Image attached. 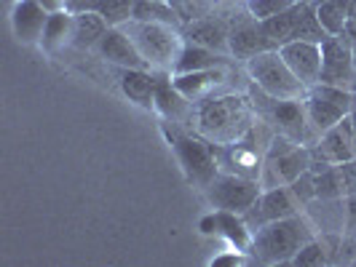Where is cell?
Listing matches in <instances>:
<instances>
[{"label": "cell", "mask_w": 356, "mask_h": 267, "mask_svg": "<svg viewBox=\"0 0 356 267\" xmlns=\"http://www.w3.org/2000/svg\"><path fill=\"white\" fill-rule=\"evenodd\" d=\"M311 3H319V0H311Z\"/></svg>", "instance_id": "36"}, {"label": "cell", "mask_w": 356, "mask_h": 267, "mask_svg": "<svg viewBox=\"0 0 356 267\" xmlns=\"http://www.w3.org/2000/svg\"><path fill=\"white\" fill-rule=\"evenodd\" d=\"M38 3H40V6H43V8H46V11H62V8H65V0H38Z\"/></svg>", "instance_id": "33"}, {"label": "cell", "mask_w": 356, "mask_h": 267, "mask_svg": "<svg viewBox=\"0 0 356 267\" xmlns=\"http://www.w3.org/2000/svg\"><path fill=\"white\" fill-rule=\"evenodd\" d=\"M319 83L356 91L354 46L343 35H330L321 43V78Z\"/></svg>", "instance_id": "10"}, {"label": "cell", "mask_w": 356, "mask_h": 267, "mask_svg": "<svg viewBox=\"0 0 356 267\" xmlns=\"http://www.w3.org/2000/svg\"><path fill=\"white\" fill-rule=\"evenodd\" d=\"M351 123H354V131H356V105H354V110H351Z\"/></svg>", "instance_id": "34"}, {"label": "cell", "mask_w": 356, "mask_h": 267, "mask_svg": "<svg viewBox=\"0 0 356 267\" xmlns=\"http://www.w3.org/2000/svg\"><path fill=\"white\" fill-rule=\"evenodd\" d=\"M303 102L305 112H308V121L314 126V131L321 137L324 131H330L335 123H340L343 118L351 115V110L356 105V91L316 83V86L308 89Z\"/></svg>", "instance_id": "7"}, {"label": "cell", "mask_w": 356, "mask_h": 267, "mask_svg": "<svg viewBox=\"0 0 356 267\" xmlns=\"http://www.w3.org/2000/svg\"><path fill=\"white\" fill-rule=\"evenodd\" d=\"M354 59H356V43H354Z\"/></svg>", "instance_id": "35"}, {"label": "cell", "mask_w": 356, "mask_h": 267, "mask_svg": "<svg viewBox=\"0 0 356 267\" xmlns=\"http://www.w3.org/2000/svg\"><path fill=\"white\" fill-rule=\"evenodd\" d=\"M110 30V24L105 21L102 14L97 11H78L72 14V43L81 51H94L99 46V40L105 37V33Z\"/></svg>", "instance_id": "21"}, {"label": "cell", "mask_w": 356, "mask_h": 267, "mask_svg": "<svg viewBox=\"0 0 356 267\" xmlns=\"http://www.w3.org/2000/svg\"><path fill=\"white\" fill-rule=\"evenodd\" d=\"M233 56L231 53H220L212 49H204L196 43H185L182 51L177 56V64H175V75L177 72H196V70H212V67H231Z\"/></svg>", "instance_id": "22"}, {"label": "cell", "mask_w": 356, "mask_h": 267, "mask_svg": "<svg viewBox=\"0 0 356 267\" xmlns=\"http://www.w3.org/2000/svg\"><path fill=\"white\" fill-rule=\"evenodd\" d=\"M295 3H298V0H244L247 11H250L257 21H266V19H270V17H279L282 11L292 8Z\"/></svg>", "instance_id": "27"}, {"label": "cell", "mask_w": 356, "mask_h": 267, "mask_svg": "<svg viewBox=\"0 0 356 267\" xmlns=\"http://www.w3.org/2000/svg\"><path fill=\"white\" fill-rule=\"evenodd\" d=\"M137 21H159V24H172L182 30V19L177 17L175 6L169 0H137L134 6V17Z\"/></svg>", "instance_id": "24"}, {"label": "cell", "mask_w": 356, "mask_h": 267, "mask_svg": "<svg viewBox=\"0 0 356 267\" xmlns=\"http://www.w3.org/2000/svg\"><path fill=\"white\" fill-rule=\"evenodd\" d=\"M156 72V91H153V110H159L161 118H166L169 123H188L196 115V105L175 86L172 72Z\"/></svg>", "instance_id": "12"}, {"label": "cell", "mask_w": 356, "mask_h": 267, "mask_svg": "<svg viewBox=\"0 0 356 267\" xmlns=\"http://www.w3.org/2000/svg\"><path fill=\"white\" fill-rule=\"evenodd\" d=\"M308 241H314V227L308 225L303 214L298 212L252 230V243L247 251L260 265H284V262L295 259V254L303 249Z\"/></svg>", "instance_id": "2"}, {"label": "cell", "mask_w": 356, "mask_h": 267, "mask_svg": "<svg viewBox=\"0 0 356 267\" xmlns=\"http://www.w3.org/2000/svg\"><path fill=\"white\" fill-rule=\"evenodd\" d=\"M177 11V17L182 19V24L193 21V19H201L207 14H212V0H169Z\"/></svg>", "instance_id": "28"}, {"label": "cell", "mask_w": 356, "mask_h": 267, "mask_svg": "<svg viewBox=\"0 0 356 267\" xmlns=\"http://www.w3.org/2000/svg\"><path fill=\"white\" fill-rule=\"evenodd\" d=\"M324 262H327V254H324V246L316 238L308 241L303 249L295 254V259H292V265H324Z\"/></svg>", "instance_id": "29"}, {"label": "cell", "mask_w": 356, "mask_h": 267, "mask_svg": "<svg viewBox=\"0 0 356 267\" xmlns=\"http://www.w3.org/2000/svg\"><path fill=\"white\" fill-rule=\"evenodd\" d=\"M289 70L303 80L305 89L316 86L321 78V43H308V40H292L279 49Z\"/></svg>", "instance_id": "16"}, {"label": "cell", "mask_w": 356, "mask_h": 267, "mask_svg": "<svg viewBox=\"0 0 356 267\" xmlns=\"http://www.w3.org/2000/svg\"><path fill=\"white\" fill-rule=\"evenodd\" d=\"M67 43H72V11L62 8V11L49 14L46 30L40 37V49L46 53H56L62 51Z\"/></svg>", "instance_id": "23"}, {"label": "cell", "mask_w": 356, "mask_h": 267, "mask_svg": "<svg viewBox=\"0 0 356 267\" xmlns=\"http://www.w3.org/2000/svg\"><path fill=\"white\" fill-rule=\"evenodd\" d=\"M118 86L129 102L137 107L153 110V91H156V72L150 67H129L118 75Z\"/></svg>", "instance_id": "19"}, {"label": "cell", "mask_w": 356, "mask_h": 267, "mask_svg": "<svg viewBox=\"0 0 356 267\" xmlns=\"http://www.w3.org/2000/svg\"><path fill=\"white\" fill-rule=\"evenodd\" d=\"M314 6H316V17H319L321 27L327 30V35H340L346 30L351 0H319Z\"/></svg>", "instance_id": "25"}, {"label": "cell", "mask_w": 356, "mask_h": 267, "mask_svg": "<svg viewBox=\"0 0 356 267\" xmlns=\"http://www.w3.org/2000/svg\"><path fill=\"white\" fill-rule=\"evenodd\" d=\"M308 169H311V150L305 144L286 139L282 134H273L266 150V160H263L260 184H263V190L284 187V184L289 187L292 182L303 177Z\"/></svg>", "instance_id": "6"}, {"label": "cell", "mask_w": 356, "mask_h": 267, "mask_svg": "<svg viewBox=\"0 0 356 267\" xmlns=\"http://www.w3.org/2000/svg\"><path fill=\"white\" fill-rule=\"evenodd\" d=\"M228 43H231V56L233 59H252L257 53L273 49L270 40L263 33V24L252 17L250 11L244 17L231 19V33H228Z\"/></svg>", "instance_id": "13"}, {"label": "cell", "mask_w": 356, "mask_h": 267, "mask_svg": "<svg viewBox=\"0 0 356 267\" xmlns=\"http://www.w3.org/2000/svg\"><path fill=\"white\" fill-rule=\"evenodd\" d=\"M182 37L185 43H196L204 49H212L220 53H231V43H228V33H231V21L217 14H207L201 19H193L188 24H182Z\"/></svg>", "instance_id": "14"}, {"label": "cell", "mask_w": 356, "mask_h": 267, "mask_svg": "<svg viewBox=\"0 0 356 267\" xmlns=\"http://www.w3.org/2000/svg\"><path fill=\"white\" fill-rule=\"evenodd\" d=\"M134 6H137V0H94L91 11L102 14L110 27H124L126 21H131L134 17Z\"/></svg>", "instance_id": "26"}, {"label": "cell", "mask_w": 356, "mask_h": 267, "mask_svg": "<svg viewBox=\"0 0 356 267\" xmlns=\"http://www.w3.org/2000/svg\"><path fill=\"white\" fill-rule=\"evenodd\" d=\"M94 51H97L99 59H105L107 64H115L118 70L147 67V62H145V56L137 49V43L131 40V35L126 33L124 27H110Z\"/></svg>", "instance_id": "15"}, {"label": "cell", "mask_w": 356, "mask_h": 267, "mask_svg": "<svg viewBox=\"0 0 356 267\" xmlns=\"http://www.w3.org/2000/svg\"><path fill=\"white\" fill-rule=\"evenodd\" d=\"M305 3L308 0H298L292 8L282 11L279 17H270L266 21H260L263 24V33H266V37L270 40L273 49H282L286 43L298 40V27H300V17H303Z\"/></svg>", "instance_id": "20"}, {"label": "cell", "mask_w": 356, "mask_h": 267, "mask_svg": "<svg viewBox=\"0 0 356 267\" xmlns=\"http://www.w3.org/2000/svg\"><path fill=\"white\" fill-rule=\"evenodd\" d=\"M204 193H207V200L212 203V209L244 216L254 206V200L260 198L263 184H260V179L241 177V174H233V171H220L204 187Z\"/></svg>", "instance_id": "8"}, {"label": "cell", "mask_w": 356, "mask_h": 267, "mask_svg": "<svg viewBox=\"0 0 356 267\" xmlns=\"http://www.w3.org/2000/svg\"><path fill=\"white\" fill-rule=\"evenodd\" d=\"M49 14L38 0H19L11 11V27L19 43H40Z\"/></svg>", "instance_id": "18"}, {"label": "cell", "mask_w": 356, "mask_h": 267, "mask_svg": "<svg viewBox=\"0 0 356 267\" xmlns=\"http://www.w3.org/2000/svg\"><path fill=\"white\" fill-rule=\"evenodd\" d=\"M351 46L356 43V0H351V8H348V21H346V30L340 33Z\"/></svg>", "instance_id": "30"}, {"label": "cell", "mask_w": 356, "mask_h": 267, "mask_svg": "<svg viewBox=\"0 0 356 267\" xmlns=\"http://www.w3.org/2000/svg\"><path fill=\"white\" fill-rule=\"evenodd\" d=\"M65 8L78 14V11H91L94 8V0H65Z\"/></svg>", "instance_id": "31"}, {"label": "cell", "mask_w": 356, "mask_h": 267, "mask_svg": "<svg viewBox=\"0 0 356 267\" xmlns=\"http://www.w3.org/2000/svg\"><path fill=\"white\" fill-rule=\"evenodd\" d=\"M311 150V169L308 171H324L335 163H346V160L356 158V131L351 123V115L335 123L330 131H324L316 144L308 147Z\"/></svg>", "instance_id": "9"}, {"label": "cell", "mask_w": 356, "mask_h": 267, "mask_svg": "<svg viewBox=\"0 0 356 267\" xmlns=\"http://www.w3.org/2000/svg\"><path fill=\"white\" fill-rule=\"evenodd\" d=\"M308 3H311V0H308Z\"/></svg>", "instance_id": "37"}, {"label": "cell", "mask_w": 356, "mask_h": 267, "mask_svg": "<svg viewBox=\"0 0 356 267\" xmlns=\"http://www.w3.org/2000/svg\"><path fill=\"white\" fill-rule=\"evenodd\" d=\"M124 30L137 43L140 53L145 56L147 67L159 72H172L177 64V56L185 46V37L177 27L172 24H159V21H126Z\"/></svg>", "instance_id": "3"}, {"label": "cell", "mask_w": 356, "mask_h": 267, "mask_svg": "<svg viewBox=\"0 0 356 267\" xmlns=\"http://www.w3.org/2000/svg\"><path fill=\"white\" fill-rule=\"evenodd\" d=\"M228 70L231 67H212V70H196V72H172V80L193 105L212 96L217 91L225 86L228 80Z\"/></svg>", "instance_id": "17"}, {"label": "cell", "mask_w": 356, "mask_h": 267, "mask_svg": "<svg viewBox=\"0 0 356 267\" xmlns=\"http://www.w3.org/2000/svg\"><path fill=\"white\" fill-rule=\"evenodd\" d=\"M169 142L175 147L179 166L185 171V177L196 187H207L217 174H220V158H217V147L209 139H204L196 128L193 131H179L177 123H172Z\"/></svg>", "instance_id": "5"}, {"label": "cell", "mask_w": 356, "mask_h": 267, "mask_svg": "<svg viewBox=\"0 0 356 267\" xmlns=\"http://www.w3.org/2000/svg\"><path fill=\"white\" fill-rule=\"evenodd\" d=\"M300 212V198L295 196L292 187H268L260 193V198L254 200L250 212L244 214V222L250 225V230H257L260 225L268 222H276V219H284L292 214Z\"/></svg>", "instance_id": "11"}, {"label": "cell", "mask_w": 356, "mask_h": 267, "mask_svg": "<svg viewBox=\"0 0 356 267\" xmlns=\"http://www.w3.org/2000/svg\"><path fill=\"white\" fill-rule=\"evenodd\" d=\"M247 75L263 94H268L270 99H279V102L303 99L308 94L303 80L289 70L279 49H268V51L247 59Z\"/></svg>", "instance_id": "4"}, {"label": "cell", "mask_w": 356, "mask_h": 267, "mask_svg": "<svg viewBox=\"0 0 356 267\" xmlns=\"http://www.w3.org/2000/svg\"><path fill=\"white\" fill-rule=\"evenodd\" d=\"M254 121H257V110L252 105L250 94L225 91L196 102L193 128L214 147H225L238 142L254 126Z\"/></svg>", "instance_id": "1"}, {"label": "cell", "mask_w": 356, "mask_h": 267, "mask_svg": "<svg viewBox=\"0 0 356 267\" xmlns=\"http://www.w3.org/2000/svg\"><path fill=\"white\" fill-rule=\"evenodd\" d=\"M247 259H241V257H233V254H225V257H214L212 265H244Z\"/></svg>", "instance_id": "32"}]
</instances>
